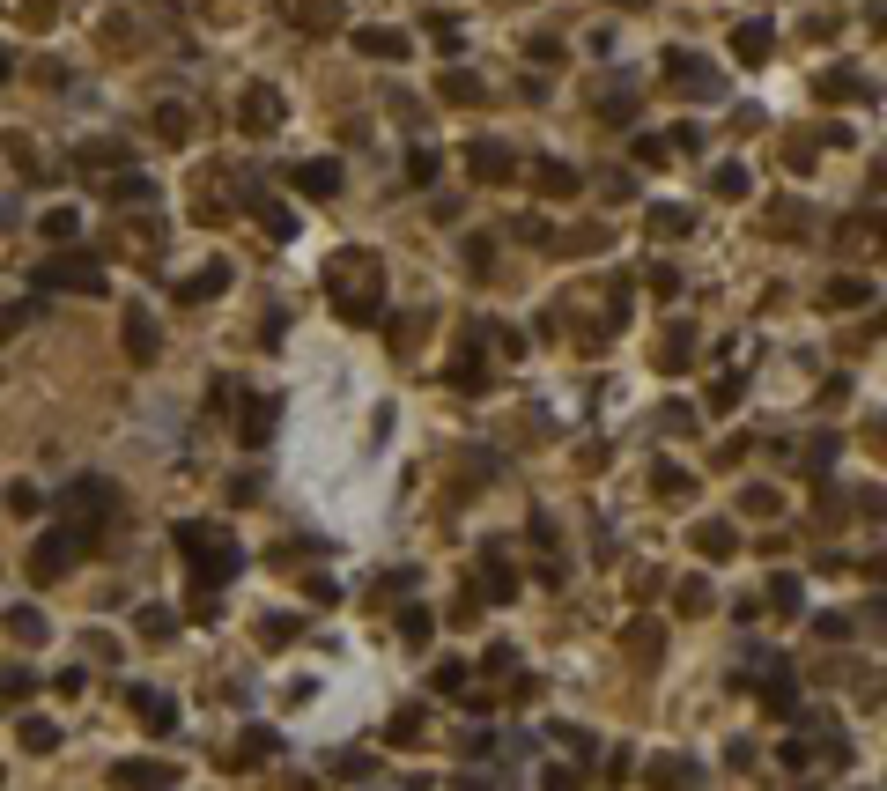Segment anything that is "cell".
Wrapping results in <instances>:
<instances>
[{
  "label": "cell",
  "mask_w": 887,
  "mask_h": 791,
  "mask_svg": "<svg viewBox=\"0 0 887 791\" xmlns=\"http://www.w3.org/2000/svg\"><path fill=\"white\" fill-rule=\"evenodd\" d=\"M326 296L348 326H370L385 311V259L377 252H333L326 259Z\"/></svg>",
  "instance_id": "obj_1"
},
{
  "label": "cell",
  "mask_w": 887,
  "mask_h": 791,
  "mask_svg": "<svg viewBox=\"0 0 887 791\" xmlns=\"http://www.w3.org/2000/svg\"><path fill=\"white\" fill-rule=\"evenodd\" d=\"M178 548L193 555V570H200V592H207V585H230V577L244 570V555L230 548V533H207V525H178Z\"/></svg>",
  "instance_id": "obj_2"
},
{
  "label": "cell",
  "mask_w": 887,
  "mask_h": 791,
  "mask_svg": "<svg viewBox=\"0 0 887 791\" xmlns=\"http://www.w3.org/2000/svg\"><path fill=\"white\" fill-rule=\"evenodd\" d=\"M37 289H74V296H104V267L89 252H67V259H45L37 267Z\"/></svg>",
  "instance_id": "obj_3"
},
{
  "label": "cell",
  "mask_w": 887,
  "mask_h": 791,
  "mask_svg": "<svg viewBox=\"0 0 887 791\" xmlns=\"http://www.w3.org/2000/svg\"><path fill=\"white\" fill-rule=\"evenodd\" d=\"M74 555H82V533H74V525H52V533L30 548V577H37V585H52V577L74 570Z\"/></svg>",
  "instance_id": "obj_4"
},
{
  "label": "cell",
  "mask_w": 887,
  "mask_h": 791,
  "mask_svg": "<svg viewBox=\"0 0 887 791\" xmlns=\"http://www.w3.org/2000/svg\"><path fill=\"white\" fill-rule=\"evenodd\" d=\"M111 503H119V488H111L104 474H82L67 488V511H74V533H89V525H104L111 518Z\"/></svg>",
  "instance_id": "obj_5"
},
{
  "label": "cell",
  "mask_w": 887,
  "mask_h": 791,
  "mask_svg": "<svg viewBox=\"0 0 887 791\" xmlns=\"http://www.w3.org/2000/svg\"><path fill=\"white\" fill-rule=\"evenodd\" d=\"M274 422H281L274 400H244V392H237V444H244V451H267Z\"/></svg>",
  "instance_id": "obj_6"
},
{
  "label": "cell",
  "mask_w": 887,
  "mask_h": 791,
  "mask_svg": "<svg viewBox=\"0 0 887 791\" xmlns=\"http://www.w3.org/2000/svg\"><path fill=\"white\" fill-rule=\"evenodd\" d=\"M673 89H688L695 104H717V89H725V82H717V67H710V60H695V52H673Z\"/></svg>",
  "instance_id": "obj_7"
},
{
  "label": "cell",
  "mask_w": 887,
  "mask_h": 791,
  "mask_svg": "<svg viewBox=\"0 0 887 791\" xmlns=\"http://www.w3.org/2000/svg\"><path fill=\"white\" fill-rule=\"evenodd\" d=\"M466 171H474L481 185H496V178H511V171H518V156H511L503 141H474V148H466Z\"/></svg>",
  "instance_id": "obj_8"
},
{
  "label": "cell",
  "mask_w": 887,
  "mask_h": 791,
  "mask_svg": "<svg viewBox=\"0 0 887 791\" xmlns=\"http://www.w3.org/2000/svg\"><path fill=\"white\" fill-rule=\"evenodd\" d=\"M289 185H296V193H311V200H333V193H341V163H296Z\"/></svg>",
  "instance_id": "obj_9"
},
{
  "label": "cell",
  "mask_w": 887,
  "mask_h": 791,
  "mask_svg": "<svg viewBox=\"0 0 887 791\" xmlns=\"http://www.w3.org/2000/svg\"><path fill=\"white\" fill-rule=\"evenodd\" d=\"M851 97H873V82H865L858 67H828L821 74V104H851Z\"/></svg>",
  "instance_id": "obj_10"
},
{
  "label": "cell",
  "mask_w": 887,
  "mask_h": 791,
  "mask_svg": "<svg viewBox=\"0 0 887 791\" xmlns=\"http://www.w3.org/2000/svg\"><path fill=\"white\" fill-rule=\"evenodd\" d=\"M222 289H230V267L215 259V267H200V274L178 281V304H207V296H222Z\"/></svg>",
  "instance_id": "obj_11"
},
{
  "label": "cell",
  "mask_w": 887,
  "mask_h": 791,
  "mask_svg": "<svg viewBox=\"0 0 887 791\" xmlns=\"http://www.w3.org/2000/svg\"><path fill=\"white\" fill-rule=\"evenodd\" d=\"M533 185H540L547 200H570L577 193V171H570V163H555V156H540L533 163Z\"/></svg>",
  "instance_id": "obj_12"
},
{
  "label": "cell",
  "mask_w": 887,
  "mask_h": 791,
  "mask_svg": "<svg viewBox=\"0 0 887 791\" xmlns=\"http://www.w3.org/2000/svg\"><path fill=\"white\" fill-rule=\"evenodd\" d=\"M451 385H459V392H481V385H488V363H481V341H466L459 355H451Z\"/></svg>",
  "instance_id": "obj_13"
},
{
  "label": "cell",
  "mask_w": 887,
  "mask_h": 791,
  "mask_svg": "<svg viewBox=\"0 0 887 791\" xmlns=\"http://www.w3.org/2000/svg\"><path fill=\"white\" fill-rule=\"evenodd\" d=\"M355 52L363 60H407V37L400 30H355Z\"/></svg>",
  "instance_id": "obj_14"
},
{
  "label": "cell",
  "mask_w": 887,
  "mask_h": 791,
  "mask_svg": "<svg viewBox=\"0 0 887 791\" xmlns=\"http://www.w3.org/2000/svg\"><path fill=\"white\" fill-rule=\"evenodd\" d=\"M769 45H777V37H769V23H740V30H732V52H740L747 67H762Z\"/></svg>",
  "instance_id": "obj_15"
},
{
  "label": "cell",
  "mask_w": 887,
  "mask_h": 791,
  "mask_svg": "<svg viewBox=\"0 0 887 791\" xmlns=\"http://www.w3.org/2000/svg\"><path fill=\"white\" fill-rule=\"evenodd\" d=\"M111 784H178V769L171 762H119V769H111Z\"/></svg>",
  "instance_id": "obj_16"
},
{
  "label": "cell",
  "mask_w": 887,
  "mask_h": 791,
  "mask_svg": "<svg viewBox=\"0 0 887 791\" xmlns=\"http://www.w3.org/2000/svg\"><path fill=\"white\" fill-rule=\"evenodd\" d=\"M481 585H488V599H511V592H518V570L503 562V548H488V562H481Z\"/></svg>",
  "instance_id": "obj_17"
},
{
  "label": "cell",
  "mask_w": 887,
  "mask_h": 791,
  "mask_svg": "<svg viewBox=\"0 0 887 791\" xmlns=\"http://www.w3.org/2000/svg\"><path fill=\"white\" fill-rule=\"evenodd\" d=\"M156 326H148V311H134V318H126V355H134V363H156Z\"/></svg>",
  "instance_id": "obj_18"
},
{
  "label": "cell",
  "mask_w": 887,
  "mask_h": 791,
  "mask_svg": "<svg viewBox=\"0 0 887 791\" xmlns=\"http://www.w3.org/2000/svg\"><path fill=\"white\" fill-rule=\"evenodd\" d=\"M274 119H281V97H274V89H252V97H244V126H252V134H267Z\"/></svg>",
  "instance_id": "obj_19"
},
{
  "label": "cell",
  "mask_w": 887,
  "mask_h": 791,
  "mask_svg": "<svg viewBox=\"0 0 887 791\" xmlns=\"http://www.w3.org/2000/svg\"><path fill=\"white\" fill-rule=\"evenodd\" d=\"M651 488H658V496H695V474H688V466H673V459H658L651 466Z\"/></svg>",
  "instance_id": "obj_20"
},
{
  "label": "cell",
  "mask_w": 887,
  "mask_h": 791,
  "mask_svg": "<svg viewBox=\"0 0 887 791\" xmlns=\"http://www.w3.org/2000/svg\"><path fill=\"white\" fill-rule=\"evenodd\" d=\"M762 688V703L777 710V718H791V710H799V695H791V681H784V666H769V681H754Z\"/></svg>",
  "instance_id": "obj_21"
},
{
  "label": "cell",
  "mask_w": 887,
  "mask_h": 791,
  "mask_svg": "<svg viewBox=\"0 0 887 791\" xmlns=\"http://www.w3.org/2000/svg\"><path fill=\"white\" fill-rule=\"evenodd\" d=\"M695 548H703V555H732V548H740V533H732L725 518H710V525H695Z\"/></svg>",
  "instance_id": "obj_22"
},
{
  "label": "cell",
  "mask_w": 887,
  "mask_h": 791,
  "mask_svg": "<svg viewBox=\"0 0 887 791\" xmlns=\"http://www.w3.org/2000/svg\"><path fill=\"white\" fill-rule=\"evenodd\" d=\"M444 97H451V104H481L488 89H481V74H474V67H451V74H444Z\"/></svg>",
  "instance_id": "obj_23"
},
{
  "label": "cell",
  "mask_w": 887,
  "mask_h": 791,
  "mask_svg": "<svg viewBox=\"0 0 887 791\" xmlns=\"http://www.w3.org/2000/svg\"><path fill=\"white\" fill-rule=\"evenodd\" d=\"M82 171H126V141H89L82 148Z\"/></svg>",
  "instance_id": "obj_24"
},
{
  "label": "cell",
  "mask_w": 887,
  "mask_h": 791,
  "mask_svg": "<svg viewBox=\"0 0 887 791\" xmlns=\"http://www.w3.org/2000/svg\"><path fill=\"white\" fill-rule=\"evenodd\" d=\"M134 710H141V718L156 725V732H171V718H178V710H171V695H156V688H134Z\"/></svg>",
  "instance_id": "obj_25"
},
{
  "label": "cell",
  "mask_w": 887,
  "mask_h": 791,
  "mask_svg": "<svg viewBox=\"0 0 887 791\" xmlns=\"http://www.w3.org/2000/svg\"><path fill=\"white\" fill-rule=\"evenodd\" d=\"M15 740H23L30 755H52V747H60V725H45V718H23V725H15Z\"/></svg>",
  "instance_id": "obj_26"
},
{
  "label": "cell",
  "mask_w": 887,
  "mask_h": 791,
  "mask_svg": "<svg viewBox=\"0 0 887 791\" xmlns=\"http://www.w3.org/2000/svg\"><path fill=\"white\" fill-rule=\"evenodd\" d=\"M688 777H695V769H688V762H673V755H658V762H651V791H681Z\"/></svg>",
  "instance_id": "obj_27"
},
{
  "label": "cell",
  "mask_w": 887,
  "mask_h": 791,
  "mask_svg": "<svg viewBox=\"0 0 887 791\" xmlns=\"http://www.w3.org/2000/svg\"><path fill=\"white\" fill-rule=\"evenodd\" d=\"M296 23H304V30H333L341 8H333V0H296Z\"/></svg>",
  "instance_id": "obj_28"
},
{
  "label": "cell",
  "mask_w": 887,
  "mask_h": 791,
  "mask_svg": "<svg viewBox=\"0 0 887 791\" xmlns=\"http://www.w3.org/2000/svg\"><path fill=\"white\" fill-rule=\"evenodd\" d=\"M296 629H304L296 614H274V621H259V644H267V651H281V644H296Z\"/></svg>",
  "instance_id": "obj_29"
},
{
  "label": "cell",
  "mask_w": 887,
  "mask_h": 791,
  "mask_svg": "<svg viewBox=\"0 0 887 791\" xmlns=\"http://www.w3.org/2000/svg\"><path fill=\"white\" fill-rule=\"evenodd\" d=\"M156 134L163 141H185V134H193V111H185V104H163L156 111Z\"/></svg>",
  "instance_id": "obj_30"
},
{
  "label": "cell",
  "mask_w": 887,
  "mask_h": 791,
  "mask_svg": "<svg viewBox=\"0 0 887 791\" xmlns=\"http://www.w3.org/2000/svg\"><path fill=\"white\" fill-rule=\"evenodd\" d=\"M37 230H45L52 244H67L74 230H82V215H74V207H45V222H37Z\"/></svg>",
  "instance_id": "obj_31"
},
{
  "label": "cell",
  "mask_w": 887,
  "mask_h": 791,
  "mask_svg": "<svg viewBox=\"0 0 887 791\" xmlns=\"http://www.w3.org/2000/svg\"><path fill=\"white\" fill-rule=\"evenodd\" d=\"M688 207H651V237H688Z\"/></svg>",
  "instance_id": "obj_32"
},
{
  "label": "cell",
  "mask_w": 887,
  "mask_h": 791,
  "mask_svg": "<svg viewBox=\"0 0 887 791\" xmlns=\"http://www.w3.org/2000/svg\"><path fill=\"white\" fill-rule=\"evenodd\" d=\"M769 607H777V614H799V577H791V570L769 577Z\"/></svg>",
  "instance_id": "obj_33"
},
{
  "label": "cell",
  "mask_w": 887,
  "mask_h": 791,
  "mask_svg": "<svg viewBox=\"0 0 887 791\" xmlns=\"http://www.w3.org/2000/svg\"><path fill=\"white\" fill-rule=\"evenodd\" d=\"M673 607H681V614H703L710 607V585H703V577H681V585H673Z\"/></svg>",
  "instance_id": "obj_34"
},
{
  "label": "cell",
  "mask_w": 887,
  "mask_h": 791,
  "mask_svg": "<svg viewBox=\"0 0 887 791\" xmlns=\"http://www.w3.org/2000/svg\"><path fill=\"white\" fill-rule=\"evenodd\" d=\"M8 636H23V644H45V614L15 607V614H8Z\"/></svg>",
  "instance_id": "obj_35"
},
{
  "label": "cell",
  "mask_w": 887,
  "mask_h": 791,
  "mask_svg": "<svg viewBox=\"0 0 887 791\" xmlns=\"http://www.w3.org/2000/svg\"><path fill=\"white\" fill-rule=\"evenodd\" d=\"M717 193H725V200H747V171H740V163H717Z\"/></svg>",
  "instance_id": "obj_36"
},
{
  "label": "cell",
  "mask_w": 887,
  "mask_h": 791,
  "mask_svg": "<svg viewBox=\"0 0 887 791\" xmlns=\"http://www.w3.org/2000/svg\"><path fill=\"white\" fill-rule=\"evenodd\" d=\"M8 511H15V518H37V511H45V496H37L30 481H15V488H8Z\"/></svg>",
  "instance_id": "obj_37"
},
{
  "label": "cell",
  "mask_w": 887,
  "mask_h": 791,
  "mask_svg": "<svg viewBox=\"0 0 887 791\" xmlns=\"http://www.w3.org/2000/svg\"><path fill=\"white\" fill-rule=\"evenodd\" d=\"M385 740H392V747H414V740H422V710H400V718H392V732H385Z\"/></svg>",
  "instance_id": "obj_38"
},
{
  "label": "cell",
  "mask_w": 887,
  "mask_h": 791,
  "mask_svg": "<svg viewBox=\"0 0 887 791\" xmlns=\"http://www.w3.org/2000/svg\"><path fill=\"white\" fill-rule=\"evenodd\" d=\"M111 200H119V207H141V200H156V185H148V178H119V185H111Z\"/></svg>",
  "instance_id": "obj_39"
},
{
  "label": "cell",
  "mask_w": 887,
  "mask_h": 791,
  "mask_svg": "<svg viewBox=\"0 0 887 791\" xmlns=\"http://www.w3.org/2000/svg\"><path fill=\"white\" fill-rule=\"evenodd\" d=\"M429 629H437V621H429V607H407V614H400V636H407V644H429Z\"/></svg>",
  "instance_id": "obj_40"
},
{
  "label": "cell",
  "mask_w": 887,
  "mask_h": 791,
  "mask_svg": "<svg viewBox=\"0 0 887 791\" xmlns=\"http://www.w3.org/2000/svg\"><path fill=\"white\" fill-rule=\"evenodd\" d=\"M171 629H178V621H171V607H148V614H141V636H148V644H163Z\"/></svg>",
  "instance_id": "obj_41"
},
{
  "label": "cell",
  "mask_w": 887,
  "mask_h": 791,
  "mask_svg": "<svg viewBox=\"0 0 887 791\" xmlns=\"http://www.w3.org/2000/svg\"><path fill=\"white\" fill-rule=\"evenodd\" d=\"M429 37H437V52H459V15H429Z\"/></svg>",
  "instance_id": "obj_42"
},
{
  "label": "cell",
  "mask_w": 887,
  "mask_h": 791,
  "mask_svg": "<svg viewBox=\"0 0 887 791\" xmlns=\"http://www.w3.org/2000/svg\"><path fill=\"white\" fill-rule=\"evenodd\" d=\"M636 163H644V171H658V163H673V148H666V134H651V141H636Z\"/></svg>",
  "instance_id": "obj_43"
},
{
  "label": "cell",
  "mask_w": 887,
  "mask_h": 791,
  "mask_svg": "<svg viewBox=\"0 0 887 791\" xmlns=\"http://www.w3.org/2000/svg\"><path fill=\"white\" fill-rule=\"evenodd\" d=\"M429 681H437L444 695H466V666H459V658H444V666H437V673H429Z\"/></svg>",
  "instance_id": "obj_44"
},
{
  "label": "cell",
  "mask_w": 887,
  "mask_h": 791,
  "mask_svg": "<svg viewBox=\"0 0 887 791\" xmlns=\"http://www.w3.org/2000/svg\"><path fill=\"white\" fill-rule=\"evenodd\" d=\"M629 651L636 658H658V621H636V629H629Z\"/></svg>",
  "instance_id": "obj_45"
},
{
  "label": "cell",
  "mask_w": 887,
  "mask_h": 791,
  "mask_svg": "<svg viewBox=\"0 0 887 791\" xmlns=\"http://www.w3.org/2000/svg\"><path fill=\"white\" fill-rule=\"evenodd\" d=\"M865 296H873L865 281H836V289H828V304H836V311H851V304H865Z\"/></svg>",
  "instance_id": "obj_46"
},
{
  "label": "cell",
  "mask_w": 887,
  "mask_h": 791,
  "mask_svg": "<svg viewBox=\"0 0 887 791\" xmlns=\"http://www.w3.org/2000/svg\"><path fill=\"white\" fill-rule=\"evenodd\" d=\"M259 230H267V237H289V230H296V215H281V207L259 200Z\"/></svg>",
  "instance_id": "obj_47"
},
{
  "label": "cell",
  "mask_w": 887,
  "mask_h": 791,
  "mask_svg": "<svg viewBox=\"0 0 887 791\" xmlns=\"http://www.w3.org/2000/svg\"><path fill=\"white\" fill-rule=\"evenodd\" d=\"M488 348H496V355H525V333H511V326H488Z\"/></svg>",
  "instance_id": "obj_48"
},
{
  "label": "cell",
  "mask_w": 887,
  "mask_h": 791,
  "mask_svg": "<svg viewBox=\"0 0 887 791\" xmlns=\"http://www.w3.org/2000/svg\"><path fill=\"white\" fill-rule=\"evenodd\" d=\"M747 518H777V488H747Z\"/></svg>",
  "instance_id": "obj_49"
},
{
  "label": "cell",
  "mask_w": 887,
  "mask_h": 791,
  "mask_svg": "<svg viewBox=\"0 0 887 791\" xmlns=\"http://www.w3.org/2000/svg\"><path fill=\"white\" fill-rule=\"evenodd\" d=\"M267 755H274V732H252V740L237 747V762H267Z\"/></svg>",
  "instance_id": "obj_50"
},
{
  "label": "cell",
  "mask_w": 887,
  "mask_h": 791,
  "mask_svg": "<svg viewBox=\"0 0 887 791\" xmlns=\"http://www.w3.org/2000/svg\"><path fill=\"white\" fill-rule=\"evenodd\" d=\"M488 259H496V244H488V237H466V267L488 274Z\"/></svg>",
  "instance_id": "obj_51"
},
{
  "label": "cell",
  "mask_w": 887,
  "mask_h": 791,
  "mask_svg": "<svg viewBox=\"0 0 887 791\" xmlns=\"http://www.w3.org/2000/svg\"><path fill=\"white\" fill-rule=\"evenodd\" d=\"M23 318H37V304H8V311H0V341H8V333H23Z\"/></svg>",
  "instance_id": "obj_52"
},
{
  "label": "cell",
  "mask_w": 887,
  "mask_h": 791,
  "mask_svg": "<svg viewBox=\"0 0 887 791\" xmlns=\"http://www.w3.org/2000/svg\"><path fill=\"white\" fill-rule=\"evenodd\" d=\"M599 111H607V119H636V89H621V97H599Z\"/></svg>",
  "instance_id": "obj_53"
},
{
  "label": "cell",
  "mask_w": 887,
  "mask_h": 791,
  "mask_svg": "<svg viewBox=\"0 0 887 791\" xmlns=\"http://www.w3.org/2000/svg\"><path fill=\"white\" fill-rule=\"evenodd\" d=\"M407 178H414V185H429V178H437V156H429V148H414V163H407Z\"/></svg>",
  "instance_id": "obj_54"
},
{
  "label": "cell",
  "mask_w": 887,
  "mask_h": 791,
  "mask_svg": "<svg viewBox=\"0 0 887 791\" xmlns=\"http://www.w3.org/2000/svg\"><path fill=\"white\" fill-rule=\"evenodd\" d=\"M407 585H414V577H407V570H392V577H377V607H385V599H400Z\"/></svg>",
  "instance_id": "obj_55"
},
{
  "label": "cell",
  "mask_w": 887,
  "mask_h": 791,
  "mask_svg": "<svg viewBox=\"0 0 887 791\" xmlns=\"http://www.w3.org/2000/svg\"><path fill=\"white\" fill-rule=\"evenodd\" d=\"M732 400H740V385H732V378H717V385H710V414H725Z\"/></svg>",
  "instance_id": "obj_56"
},
{
  "label": "cell",
  "mask_w": 887,
  "mask_h": 791,
  "mask_svg": "<svg viewBox=\"0 0 887 791\" xmlns=\"http://www.w3.org/2000/svg\"><path fill=\"white\" fill-rule=\"evenodd\" d=\"M540 791H577V769H547V777H540Z\"/></svg>",
  "instance_id": "obj_57"
},
{
  "label": "cell",
  "mask_w": 887,
  "mask_h": 791,
  "mask_svg": "<svg viewBox=\"0 0 887 791\" xmlns=\"http://www.w3.org/2000/svg\"><path fill=\"white\" fill-rule=\"evenodd\" d=\"M8 82H15V52L0 45V89H8Z\"/></svg>",
  "instance_id": "obj_58"
},
{
  "label": "cell",
  "mask_w": 887,
  "mask_h": 791,
  "mask_svg": "<svg viewBox=\"0 0 887 791\" xmlns=\"http://www.w3.org/2000/svg\"><path fill=\"white\" fill-rule=\"evenodd\" d=\"M451 791H488V784H481V777H459V784H451Z\"/></svg>",
  "instance_id": "obj_59"
},
{
  "label": "cell",
  "mask_w": 887,
  "mask_h": 791,
  "mask_svg": "<svg viewBox=\"0 0 887 791\" xmlns=\"http://www.w3.org/2000/svg\"><path fill=\"white\" fill-rule=\"evenodd\" d=\"M614 8H651V0H614Z\"/></svg>",
  "instance_id": "obj_60"
}]
</instances>
